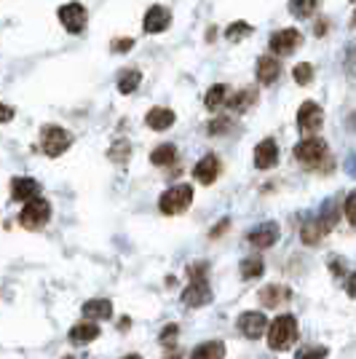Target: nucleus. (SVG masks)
Returning <instances> with one entry per match:
<instances>
[{"label": "nucleus", "instance_id": "412c9836", "mask_svg": "<svg viewBox=\"0 0 356 359\" xmlns=\"http://www.w3.org/2000/svg\"><path fill=\"white\" fill-rule=\"evenodd\" d=\"M97 338H100V325H94V322H78L70 330V341L73 344H91Z\"/></svg>", "mask_w": 356, "mask_h": 359}, {"label": "nucleus", "instance_id": "4be33fe9", "mask_svg": "<svg viewBox=\"0 0 356 359\" xmlns=\"http://www.w3.org/2000/svg\"><path fill=\"white\" fill-rule=\"evenodd\" d=\"M254 102H257V91L254 89H244V91H238V94H233V97H228V100H225V105L231 107L233 113H247Z\"/></svg>", "mask_w": 356, "mask_h": 359}, {"label": "nucleus", "instance_id": "cd10ccee", "mask_svg": "<svg viewBox=\"0 0 356 359\" xmlns=\"http://www.w3.org/2000/svg\"><path fill=\"white\" fill-rule=\"evenodd\" d=\"M247 35H252V25H249V22H233V25L225 30V38H228L231 43H238V41L247 38Z\"/></svg>", "mask_w": 356, "mask_h": 359}, {"label": "nucleus", "instance_id": "f257e3e1", "mask_svg": "<svg viewBox=\"0 0 356 359\" xmlns=\"http://www.w3.org/2000/svg\"><path fill=\"white\" fill-rule=\"evenodd\" d=\"M268 346L273 351H287L292 348L297 341V319L292 314H282L276 316L271 325H268Z\"/></svg>", "mask_w": 356, "mask_h": 359}, {"label": "nucleus", "instance_id": "7c9ffc66", "mask_svg": "<svg viewBox=\"0 0 356 359\" xmlns=\"http://www.w3.org/2000/svg\"><path fill=\"white\" fill-rule=\"evenodd\" d=\"M129 156H132V145L129 142H116L113 148H110V158L121 164V161H129Z\"/></svg>", "mask_w": 356, "mask_h": 359}, {"label": "nucleus", "instance_id": "5701e85b", "mask_svg": "<svg viewBox=\"0 0 356 359\" xmlns=\"http://www.w3.org/2000/svg\"><path fill=\"white\" fill-rule=\"evenodd\" d=\"M191 359H225V344L223 341H207V344L196 346Z\"/></svg>", "mask_w": 356, "mask_h": 359}, {"label": "nucleus", "instance_id": "9d476101", "mask_svg": "<svg viewBox=\"0 0 356 359\" xmlns=\"http://www.w3.org/2000/svg\"><path fill=\"white\" fill-rule=\"evenodd\" d=\"M60 22L64 25V30L75 35V32H81L86 27V8H83L81 3H67V6H62Z\"/></svg>", "mask_w": 356, "mask_h": 359}, {"label": "nucleus", "instance_id": "a211bd4d", "mask_svg": "<svg viewBox=\"0 0 356 359\" xmlns=\"http://www.w3.org/2000/svg\"><path fill=\"white\" fill-rule=\"evenodd\" d=\"M38 182L32 177H16L11 180V198L14 201H30V198H35L38 196Z\"/></svg>", "mask_w": 356, "mask_h": 359}, {"label": "nucleus", "instance_id": "4c0bfd02", "mask_svg": "<svg viewBox=\"0 0 356 359\" xmlns=\"http://www.w3.org/2000/svg\"><path fill=\"white\" fill-rule=\"evenodd\" d=\"M11 118H14V107H8L0 102V123H8Z\"/></svg>", "mask_w": 356, "mask_h": 359}, {"label": "nucleus", "instance_id": "ddd939ff", "mask_svg": "<svg viewBox=\"0 0 356 359\" xmlns=\"http://www.w3.org/2000/svg\"><path fill=\"white\" fill-rule=\"evenodd\" d=\"M193 177L201 182V185H212L214 180L220 177V158L217 156H204L198 164H196V169H193Z\"/></svg>", "mask_w": 356, "mask_h": 359}, {"label": "nucleus", "instance_id": "a878e982", "mask_svg": "<svg viewBox=\"0 0 356 359\" xmlns=\"http://www.w3.org/2000/svg\"><path fill=\"white\" fill-rule=\"evenodd\" d=\"M177 158V148L174 145H158V148L150 153V161L156 166H166Z\"/></svg>", "mask_w": 356, "mask_h": 359}, {"label": "nucleus", "instance_id": "39448f33", "mask_svg": "<svg viewBox=\"0 0 356 359\" xmlns=\"http://www.w3.org/2000/svg\"><path fill=\"white\" fill-rule=\"evenodd\" d=\"M73 145V137L67 129H62V126H54V123H48L43 126V132H41V148H43L46 156H51V158H57L62 156L64 150Z\"/></svg>", "mask_w": 356, "mask_h": 359}, {"label": "nucleus", "instance_id": "b1692460", "mask_svg": "<svg viewBox=\"0 0 356 359\" xmlns=\"http://www.w3.org/2000/svg\"><path fill=\"white\" fill-rule=\"evenodd\" d=\"M238 271H241V279H257V276H263L266 263H263L260 257H244Z\"/></svg>", "mask_w": 356, "mask_h": 359}, {"label": "nucleus", "instance_id": "7ed1b4c3", "mask_svg": "<svg viewBox=\"0 0 356 359\" xmlns=\"http://www.w3.org/2000/svg\"><path fill=\"white\" fill-rule=\"evenodd\" d=\"M48 220H51V204L46 198H41V196L30 198L25 204V210L19 212V225L27 228V231H41Z\"/></svg>", "mask_w": 356, "mask_h": 359}, {"label": "nucleus", "instance_id": "f8f14e48", "mask_svg": "<svg viewBox=\"0 0 356 359\" xmlns=\"http://www.w3.org/2000/svg\"><path fill=\"white\" fill-rule=\"evenodd\" d=\"M276 161H279L276 140H273V137L260 140V142H257V148H254V166H257V169H271Z\"/></svg>", "mask_w": 356, "mask_h": 359}, {"label": "nucleus", "instance_id": "6ab92c4d", "mask_svg": "<svg viewBox=\"0 0 356 359\" xmlns=\"http://www.w3.org/2000/svg\"><path fill=\"white\" fill-rule=\"evenodd\" d=\"M83 316L91 319V322H102V319H110L113 316V303L110 300H86L83 303Z\"/></svg>", "mask_w": 356, "mask_h": 359}, {"label": "nucleus", "instance_id": "aec40b11", "mask_svg": "<svg viewBox=\"0 0 356 359\" xmlns=\"http://www.w3.org/2000/svg\"><path fill=\"white\" fill-rule=\"evenodd\" d=\"M279 73H282V65L273 60V57H260V60H257V81H260V83L271 86V83L279 78Z\"/></svg>", "mask_w": 356, "mask_h": 359}, {"label": "nucleus", "instance_id": "2eb2a0df", "mask_svg": "<svg viewBox=\"0 0 356 359\" xmlns=\"http://www.w3.org/2000/svg\"><path fill=\"white\" fill-rule=\"evenodd\" d=\"M260 303L266 306V309H273V306H282V303H287V300L292 298V292H289V287L284 285H268L260 290Z\"/></svg>", "mask_w": 356, "mask_h": 359}, {"label": "nucleus", "instance_id": "ea45409f", "mask_svg": "<svg viewBox=\"0 0 356 359\" xmlns=\"http://www.w3.org/2000/svg\"><path fill=\"white\" fill-rule=\"evenodd\" d=\"M166 359H179V354H172V357H166Z\"/></svg>", "mask_w": 356, "mask_h": 359}, {"label": "nucleus", "instance_id": "473e14b6", "mask_svg": "<svg viewBox=\"0 0 356 359\" xmlns=\"http://www.w3.org/2000/svg\"><path fill=\"white\" fill-rule=\"evenodd\" d=\"M327 357V348L324 346H316V348H303V351H297L295 359H324Z\"/></svg>", "mask_w": 356, "mask_h": 359}, {"label": "nucleus", "instance_id": "f704fd0d", "mask_svg": "<svg viewBox=\"0 0 356 359\" xmlns=\"http://www.w3.org/2000/svg\"><path fill=\"white\" fill-rule=\"evenodd\" d=\"M174 338H177V327H174V325H169V327L161 332V344L163 346H174Z\"/></svg>", "mask_w": 356, "mask_h": 359}, {"label": "nucleus", "instance_id": "0eeeda50", "mask_svg": "<svg viewBox=\"0 0 356 359\" xmlns=\"http://www.w3.org/2000/svg\"><path fill=\"white\" fill-rule=\"evenodd\" d=\"M238 330H241V335L244 338H263L268 330V319L263 311H244V314L238 316Z\"/></svg>", "mask_w": 356, "mask_h": 359}, {"label": "nucleus", "instance_id": "bb28decb", "mask_svg": "<svg viewBox=\"0 0 356 359\" xmlns=\"http://www.w3.org/2000/svg\"><path fill=\"white\" fill-rule=\"evenodd\" d=\"M139 81H142V73H139V70H126V73L118 78V91L121 94H132V91L139 86Z\"/></svg>", "mask_w": 356, "mask_h": 359}, {"label": "nucleus", "instance_id": "9b49d317", "mask_svg": "<svg viewBox=\"0 0 356 359\" xmlns=\"http://www.w3.org/2000/svg\"><path fill=\"white\" fill-rule=\"evenodd\" d=\"M249 244L257 247V250H268V247H273L276 241H279V225L276 223H263L257 225L254 231H249Z\"/></svg>", "mask_w": 356, "mask_h": 359}, {"label": "nucleus", "instance_id": "393cba45", "mask_svg": "<svg viewBox=\"0 0 356 359\" xmlns=\"http://www.w3.org/2000/svg\"><path fill=\"white\" fill-rule=\"evenodd\" d=\"M225 100H228V86L225 83H217V86H212L207 91V97H204V105L209 110H217L220 105H225Z\"/></svg>", "mask_w": 356, "mask_h": 359}, {"label": "nucleus", "instance_id": "20e7f679", "mask_svg": "<svg viewBox=\"0 0 356 359\" xmlns=\"http://www.w3.org/2000/svg\"><path fill=\"white\" fill-rule=\"evenodd\" d=\"M295 158L308 169H319V164L327 158V142L319 137H306L295 145Z\"/></svg>", "mask_w": 356, "mask_h": 359}, {"label": "nucleus", "instance_id": "2f4dec72", "mask_svg": "<svg viewBox=\"0 0 356 359\" xmlns=\"http://www.w3.org/2000/svg\"><path fill=\"white\" fill-rule=\"evenodd\" d=\"M228 129H233V121H231V118H214L207 126V132H209V135H214V137H217V135H225Z\"/></svg>", "mask_w": 356, "mask_h": 359}, {"label": "nucleus", "instance_id": "72a5a7b5", "mask_svg": "<svg viewBox=\"0 0 356 359\" xmlns=\"http://www.w3.org/2000/svg\"><path fill=\"white\" fill-rule=\"evenodd\" d=\"M356 196L354 194H348L345 196V220H348V223H356Z\"/></svg>", "mask_w": 356, "mask_h": 359}, {"label": "nucleus", "instance_id": "423d86ee", "mask_svg": "<svg viewBox=\"0 0 356 359\" xmlns=\"http://www.w3.org/2000/svg\"><path fill=\"white\" fill-rule=\"evenodd\" d=\"M300 43H303V32L295 30V27H287V30H279L271 35V51L276 57L292 54L295 48H300Z\"/></svg>", "mask_w": 356, "mask_h": 359}, {"label": "nucleus", "instance_id": "4468645a", "mask_svg": "<svg viewBox=\"0 0 356 359\" xmlns=\"http://www.w3.org/2000/svg\"><path fill=\"white\" fill-rule=\"evenodd\" d=\"M169 22H172V14L163 8V6H153L148 14H145V22H142V30L150 32V35H158L169 27Z\"/></svg>", "mask_w": 356, "mask_h": 359}, {"label": "nucleus", "instance_id": "e433bc0d", "mask_svg": "<svg viewBox=\"0 0 356 359\" xmlns=\"http://www.w3.org/2000/svg\"><path fill=\"white\" fill-rule=\"evenodd\" d=\"M132 46H134L132 38H123V41H116V43H113V51H116V54H121V51H129Z\"/></svg>", "mask_w": 356, "mask_h": 359}, {"label": "nucleus", "instance_id": "c9c22d12", "mask_svg": "<svg viewBox=\"0 0 356 359\" xmlns=\"http://www.w3.org/2000/svg\"><path fill=\"white\" fill-rule=\"evenodd\" d=\"M225 228H231V220H220V223H217L214 228H212V231H209V239H220Z\"/></svg>", "mask_w": 356, "mask_h": 359}, {"label": "nucleus", "instance_id": "f3484780", "mask_svg": "<svg viewBox=\"0 0 356 359\" xmlns=\"http://www.w3.org/2000/svg\"><path fill=\"white\" fill-rule=\"evenodd\" d=\"M174 121H177V116H174V110H169V107H153L148 116H145V123H148L153 132L169 129Z\"/></svg>", "mask_w": 356, "mask_h": 359}, {"label": "nucleus", "instance_id": "c85d7f7f", "mask_svg": "<svg viewBox=\"0 0 356 359\" xmlns=\"http://www.w3.org/2000/svg\"><path fill=\"white\" fill-rule=\"evenodd\" d=\"M316 6H319V0H289V11L300 19H306V16H311L316 11Z\"/></svg>", "mask_w": 356, "mask_h": 359}, {"label": "nucleus", "instance_id": "c756f323", "mask_svg": "<svg viewBox=\"0 0 356 359\" xmlns=\"http://www.w3.org/2000/svg\"><path fill=\"white\" fill-rule=\"evenodd\" d=\"M295 81L300 83V86H308V83L313 81V65H308V62L295 65Z\"/></svg>", "mask_w": 356, "mask_h": 359}, {"label": "nucleus", "instance_id": "dca6fc26", "mask_svg": "<svg viewBox=\"0 0 356 359\" xmlns=\"http://www.w3.org/2000/svg\"><path fill=\"white\" fill-rule=\"evenodd\" d=\"M329 231H332V228H329L322 217H313V220H308V223L303 225L300 239H303V244H319V241L324 239Z\"/></svg>", "mask_w": 356, "mask_h": 359}, {"label": "nucleus", "instance_id": "58836bf2", "mask_svg": "<svg viewBox=\"0 0 356 359\" xmlns=\"http://www.w3.org/2000/svg\"><path fill=\"white\" fill-rule=\"evenodd\" d=\"M123 359H142L139 354H129V357H123Z\"/></svg>", "mask_w": 356, "mask_h": 359}, {"label": "nucleus", "instance_id": "6e6552de", "mask_svg": "<svg viewBox=\"0 0 356 359\" xmlns=\"http://www.w3.org/2000/svg\"><path fill=\"white\" fill-rule=\"evenodd\" d=\"M322 123H324V110H322V105H316V102H303L300 105V110H297V126H300V132L311 135Z\"/></svg>", "mask_w": 356, "mask_h": 359}, {"label": "nucleus", "instance_id": "1a4fd4ad", "mask_svg": "<svg viewBox=\"0 0 356 359\" xmlns=\"http://www.w3.org/2000/svg\"><path fill=\"white\" fill-rule=\"evenodd\" d=\"M182 303H185V306H191V309H201V306L212 303V287H209L207 279H193L191 285L185 287V292H182Z\"/></svg>", "mask_w": 356, "mask_h": 359}, {"label": "nucleus", "instance_id": "f03ea898", "mask_svg": "<svg viewBox=\"0 0 356 359\" xmlns=\"http://www.w3.org/2000/svg\"><path fill=\"white\" fill-rule=\"evenodd\" d=\"M191 204H193V188L185 185V182H182V185H172V188L158 198V210H161L163 215H169V217L182 215Z\"/></svg>", "mask_w": 356, "mask_h": 359}]
</instances>
